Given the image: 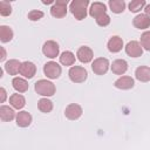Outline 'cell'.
Wrapping results in <instances>:
<instances>
[{
    "label": "cell",
    "instance_id": "2e32d148",
    "mask_svg": "<svg viewBox=\"0 0 150 150\" xmlns=\"http://www.w3.org/2000/svg\"><path fill=\"white\" fill-rule=\"evenodd\" d=\"M128 69V63L125 60H122V59H118V60H115L111 64V70L114 74L116 75H122L127 71Z\"/></svg>",
    "mask_w": 150,
    "mask_h": 150
},
{
    "label": "cell",
    "instance_id": "7a4b0ae2",
    "mask_svg": "<svg viewBox=\"0 0 150 150\" xmlns=\"http://www.w3.org/2000/svg\"><path fill=\"white\" fill-rule=\"evenodd\" d=\"M35 91L41 96H53L55 94V86L53 82L47 80H39L34 86Z\"/></svg>",
    "mask_w": 150,
    "mask_h": 150
},
{
    "label": "cell",
    "instance_id": "8fae6325",
    "mask_svg": "<svg viewBox=\"0 0 150 150\" xmlns=\"http://www.w3.org/2000/svg\"><path fill=\"white\" fill-rule=\"evenodd\" d=\"M36 73V67L33 62L30 61H25V62H21V66H20V74L23 76V77H27V79H32Z\"/></svg>",
    "mask_w": 150,
    "mask_h": 150
},
{
    "label": "cell",
    "instance_id": "4316f807",
    "mask_svg": "<svg viewBox=\"0 0 150 150\" xmlns=\"http://www.w3.org/2000/svg\"><path fill=\"white\" fill-rule=\"evenodd\" d=\"M143 7H145V1L144 0H132L129 4V11L132 13H137L141 9H143Z\"/></svg>",
    "mask_w": 150,
    "mask_h": 150
},
{
    "label": "cell",
    "instance_id": "7402d4cb",
    "mask_svg": "<svg viewBox=\"0 0 150 150\" xmlns=\"http://www.w3.org/2000/svg\"><path fill=\"white\" fill-rule=\"evenodd\" d=\"M9 103H11V105H12L13 108H15V109H21V108L25 107L26 100H25V97H23L22 95H20V94H13V95L9 97Z\"/></svg>",
    "mask_w": 150,
    "mask_h": 150
},
{
    "label": "cell",
    "instance_id": "4fadbf2b",
    "mask_svg": "<svg viewBox=\"0 0 150 150\" xmlns=\"http://www.w3.org/2000/svg\"><path fill=\"white\" fill-rule=\"evenodd\" d=\"M132 23L138 29H146L150 27V16L146 14H138L134 18Z\"/></svg>",
    "mask_w": 150,
    "mask_h": 150
},
{
    "label": "cell",
    "instance_id": "277c9868",
    "mask_svg": "<svg viewBox=\"0 0 150 150\" xmlns=\"http://www.w3.org/2000/svg\"><path fill=\"white\" fill-rule=\"evenodd\" d=\"M67 5L68 1L67 0H56L54 2V5L50 7V14L54 18H63L67 14Z\"/></svg>",
    "mask_w": 150,
    "mask_h": 150
},
{
    "label": "cell",
    "instance_id": "3957f363",
    "mask_svg": "<svg viewBox=\"0 0 150 150\" xmlns=\"http://www.w3.org/2000/svg\"><path fill=\"white\" fill-rule=\"evenodd\" d=\"M68 75H69V79H70L71 82H74V83H82V82H84L87 80L88 73H87V70L83 67L73 66L69 69Z\"/></svg>",
    "mask_w": 150,
    "mask_h": 150
},
{
    "label": "cell",
    "instance_id": "30bf717a",
    "mask_svg": "<svg viewBox=\"0 0 150 150\" xmlns=\"http://www.w3.org/2000/svg\"><path fill=\"white\" fill-rule=\"evenodd\" d=\"M125 53L131 57H138L143 54V48L137 41H130L125 46Z\"/></svg>",
    "mask_w": 150,
    "mask_h": 150
},
{
    "label": "cell",
    "instance_id": "484cf974",
    "mask_svg": "<svg viewBox=\"0 0 150 150\" xmlns=\"http://www.w3.org/2000/svg\"><path fill=\"white\" fill-rule=\"evenodd\" d=\"M109 7L110 9L116 13V14H120L124 11L125 8V2L123 0H110L109 1Z\"/></svg>",
    "mask_w": 150,
    "mask_h": 150
},
{
    "label": "cell",
    "instance_id": "603a6c76",
    "mask_svg": "<svg viewBox=\"0 0 150 150\" xmlns=\"http://www.w3.org/2000/svg\"><path fill=\"white\" fill-rule=\"evenodd\" d=\"M13 39V30L8 26H1L0 27V40L1 42H9Z\"/></svg>",
    "mask_w": 150,
    "mask_h": 150
},
{
    "label": "cell",
    "instance_id": "ac0fdd59",
    "mask_svg": "<svg viewBox=\"0 0 150 150\" xmlns=\"http://www.w3.org/2000/svg\"><path fill=\"white\" fill-rule=\"evenodd\" d=\"M135 76L141 82H149L150 81V68L146 66H141L136 69Z\"/></svg>",
    "mask_w": 150,
    "mask_h": 150
},
{
    "label": "cell",
    "instance_id": "d6a6232c",
    "mask_svg": "<svg viewBox=\"0 0 150 150\" xmlns=\"http://www.w3.org/2000/svg\"><path fill=\"white\" fill-rule=\"evenodd\" d=\"M0 50H1V56H0V61H4L6 59V50L4 47H0Z\"/></svg>",
    "mask_w": 150,
    "mask_h": 150
},
{
    "label": "cell",
    "instance_id": "52a82bcc",
    "mask_svg": "<svg viewBox=\"0 0 150 150\" xmlns=\"http://www.w3.org/2000/svg\"><path fill=\"white\" fill-rule=\"evenodd\" d=\"M43 73L48 79H57L61 75V67L54 62V61H49L43 66Z\"/></svg>",
    "mask_w": 150,
    "mask_h": 150
},
{
    "label": "cell",
    "instance_id": "ba28073f",
    "mask_svg": "<svg viewBox=\"0 0 150 150\" xmlns=\"http://www.w3.org/2000/svg\"><path fill=\"white\" fill-rule=\"evenodd\" d=\"M81 115H82V108H81V105H79L76 103H70L69 105H67V108L64 110V116L71 121L77 120Z\"/></svg>",
    "mask_w": 150,
    "mask_h": 150
},
{
    "label": "cell",
    "instance_id": "cb8c5ba5",
    "mask_svg": "<svg viewBox=\"0 0 150 150\" xmlns=\"http://www.w3.org/2000/svg\"><path fill=\"white\" fill-rule=\"evenodd\" d=\"M38 108L41 112H45V114H48L53 110V102L48 98H41L39 100L38 102Z\"/></svg>",
    "mask_w": 150,
    "mask_h": 150
},
{
    "label": "cell",
    "instance_id": "9a60e30c",
    "mask_svg": "<svg viewBox=\"0 0 150 150\" xmlns=\"http://www.w3.org/2000/svg\"><path fill=\"white\" fill-rule=\"evenodd\" d=\"M123 47V40L120 36H111L108 41V49L111 53H118Z\"/></svg>",
    "mask_w": 150,
    "mask_h": 150
},
{
    "label": "cell",
    "instance_id": "1f68e13d",
    "mask_svg": "<svg viewBox=\"0 0 150 150\" xmlns=\"http://www.w3.org/2000/svg\"><path fill=\"white\" fill-rule=\"evenodd\" d=\"M6 94H7V93H6L5 88H2V87H1V88H0V95H1V97H0V102H1V103H2V102H5L6 96H7Z\"/></svg>",
    "mask_w": 150,
    "mask_h": 150
},
{
    "label": "cell",
    "instance_id": "836d02e7",
    "mask_svg": "<svg viewBox=\"0 0 150 150\" xmlns=\"http://www.w3.org/2000/svg\"><path fill=\"white\" fill-rule=\"evenodd\" d=\"M144 12H145V14H146L148 16H150V4L144 7Z\"/></svg>",
    "mask_w": 150,
    "mask_h": 150
},
{
    "label": "cell",
    "instance_id": "9c48e42d",
    "mask_svg": "<svg viewBox=\"0 0 150 150\" xmlns=\"http://www.w3.org/2000/svg\"><path fill=\"white\" fill-rule=\"evenodd\" d=\"M76 56L79 59V61H81L82 63H88L93 60L94 57V53L91 50V48L87 47V46H82L77 49V53H76Z\"/></svg>",
    "mask_w": 150,
    "mask_h": 150
},
{
    "label": "cell",
    "instance_id": "ffe728a7",
    "mask_svg": "<svg viewBox=\"0 0 150 150\" xmlns=\"http://www.w3.org/2000/svg\"><path fill=\"white\" fill-rule=\"evenodd\" d=\"M15 117L14 110L8 105H1L0 107V118L4 122H9Z\"/></svg>",
    "mask_w": 150,
    "mask_h": 150
},
{
    "label": "cell",
    "instance_id": "f1b7e54d",
    "mask_svg": "<svg viewBox=\"0 0 150 150\" xmlns=\"http://www.w3.org/2000/svg\"><path fill=\"white\" fill-rule=\"evenodd\" d=\"M11 13H12L11 4L7 1H1L0 2V14L2 16H8V15H11Z\"/></svg>",
    "mask_w": 150,
    "mask_h": 150
},
{
    "label": "cell",
    "instance_id": "6da1fadb",
    "mask_svg": "<svg viewBox=\"0 0 150 150\" xmlns=\"http://www.w3.org/2000/svg\"><path fill=\"white\" fill-rule=\"evenodd\" d=\"M88 5H89L88 0H74L70 2L69 9L76 20H83L87 16Z\"/></svg>",
    "mask_w": 150,
    "mask_h": 150
},
{
    "label": "cell",
    "instance_id": "83f0119b",
    "mask_svg": "<svg viewBox=\"0 0 150 150\" xmlns=\"http://www.w3.org/2000/svg\"><path fill=\"white\" fill-rule=\"evenodd\" d=\"M141 46L142 48L150 50V30H146L141 35Z\"/></svg>",
    "mask_w": 150,
    "mask_h": 150
},
{
    "label": "cell",
    "instance_id": "f546056e",
    "mask_svg": "<svg viewBox=\"0 0 150 150\" xmlns=\"http://www.w3.org/2000/svg\"><path fill=\"white\" fill-rule=\"evenodd\" d=\"M96 20V23L98 25V26H101V27H105V26H108L109 23H110V16L105 13V14H103V15H101V16H98L97 19H95Z\"/></svg>",
    "mask_w": 150,
    "mask_h": 150
},
{
    "label": "cell",
    "instance_id": "d6986e66",
    "mask_svg": "<svg viewBox=\"0 0 150 150\" xmlns=\"http://www.w3.org/2000/svg\"><path fill=\"white\" fill-rule=\"evenodd\" d=\"M20 66L21 62H19L18 60H9L5 63V70L9 75H16L18 73H20Z\"/></svg>",
    "mask_w": 150,
    "mask_h": 150
},
{
    "label": "cell",
    "instance_id": "44dd1931",
    "mask_svg": "<svg viewBox=\"0 0 150 150\" xmlns=\"http://www.w3.org/2000/svg\"><path fill=\"white\" fill-rule=\"evenodd\" d=\"M13 88L19 93H25L28 90V82L22 77H14L12 81Z\"/></svg>",
    "mask_w": 150,
    "mask_h": 150
},
{
    "label": "cell",
    "instance_id": "e0dca14e",
    "mask_svg": "<svg viewBox=\"0 0 150 150\" xmlns=\"http://www.w3.org/2000/svg\"><path fill=\"white\" fill-rule=\"evenodd\" d=\"M32 123V115L28 111H20L16 114V124L21 128H26Z\"/></svg>",
    "mask_w": 150,
    "mask_h": 150
},
{
    "label": "cell",
    "instance_id": "5bb4252c",
    "mask_svg": "<svg viewBox=\"0 0 150 150\" xmlns=\"http://www.w3.org/2000/svg\"><path fill=\"white\" fill-rule=\"evenodd\" d=\"M105 11H107V7L103 2H93L89 9V15L94 19H97L98 16L105 14Z\"/></svg>",
    "mask_w": 150,
    "mask_h": 150
},
{
    "label": "cell",
    "instance_id": "e575fe53",
    "mask_svg": "<svg viewBox=\"0 0 150 150\" xmlns=\"http://www.w3.org/2000/svg\"><path fill=\"white\" fill-rule=\"evenodd\" d=\"M54 1H52V0H42V4H45V5H49V4H53Z\"/></svg>",
    "mask_w": 150,
    "mask_h": 150
},
{
    "label": "cell",
    "instance_id": "5b68a950",
    "mask_svg": "<svg viewBox=\"0 0 150 150\" xmlns=\"http://www.w3.org/2000/svg\"><path fill=\"white\" fill-rule=\"evenodd\" d=\"M59 52H60V47L59 45L53 41V40H48L43 43L42 46V53L45 54V56L49 57V59H54L59 55Z\"/></svg>",
    "mask_w": 150,
    "mask_h": 150
},
{
    "label": "cell",
    "instance_id": "4dcf8cb0",
    "mask_svg": "<svg viewBox=\"0 0 150 150\" xmlns=\"http://www.w3.org/2000/svg\"><path fill=\"white\" fill-rule=\"evenodd\" d=\"M42 18H43V13H42L41 11L33 9V11H30V12L28 13V19H29L30 21H38V20H40V19H42Z\"/></svg>",
    "mask_w": 150,
    "mask_h": 150
},
{
    "label": "cell",
    "instance_id": "8992f818",
    "mask_svg": "<svg viewBox=\"0 0 150 150\" xmlns=\"http://www.w3.org/2000/svg\"><path fill=\"white\" fill-rule=\"evenodd\" d=\"M109 61L105 57H97L91 63V69L96 75H103L108 71Z\"/></svg>",
    "mask_w": 150,
    "mask_h": 150
},
{
    "label": "cell",
    "instance_id": "7c38bea8",
    "mask_svg": "<svg viewBox=\"0 0 150 150\" xmlns=\"http://www.w3.org/2000/svg\"><path fill=\"white\" fill-rule=\"evenodd\" d=\"M135 84V81L132 77L130 76H122L120 79H117L114 82V86L117 89H122V90H127V89H131Z\"/></svg>",
    "mask_w": 150,
    "mask_h": 150
},
{
    "label": "cell",
    "instance_id": "d4e9b609",
    "mask_svg": "<svg viewBox=\"0 0 150 150\" xmlns=\"http://www.w3.org/2000/svg\"><path fill=\"white\" fill-rule=\"evenodd\" d=\"M60 62L63 64V66H73L74 62H75V55L69 52V50H66L61 54L60 56Z\"/></svg>",
    "mask_w": 150,
    "mask_h": 150
}]
</instances>
